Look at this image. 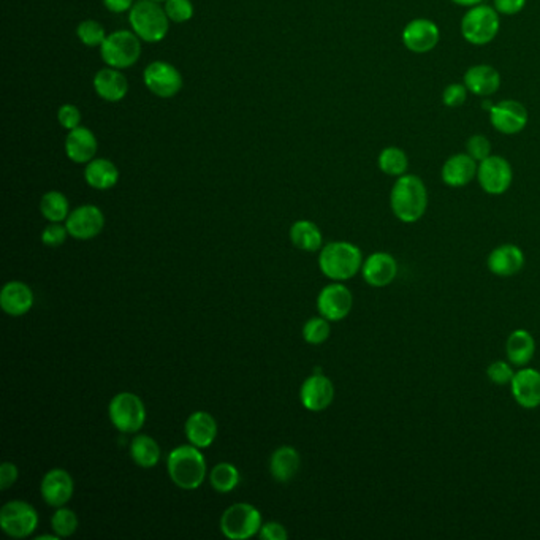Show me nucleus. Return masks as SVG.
<instances>
[{
    "instance_id": "obj_1",
    "label": "nucleus",
    "mask_w": 540,
    "mask_h": 540,
    "mask_svg": "<svg viewBox=\"0 0 540 540\" xmlns=\"http://www.w3.org/2000/svg\"><path fill=\"white\" fill-rule=\"evenodd\" d=\"M390 206L393 214L405 224H413L420 220L428 208L425 182L415 174L399 176L391 189Z\"/></svg>"
},
{
    "instance_id": "obj_2",
    "label": "nucleus",
    "mask_w": 540,
    "mask_h": 540,
    "mask_svg": "<svg viewBox=\"0 0 540 540\" xmlns=\"http://www.w3.org/2000/svg\"><path fill=\"white\" fill-rule=\"evenodd\" d=\"M173 483L182 490H196L206 477V461L196 445H180L166 459Z\"/></svg>"
},
{
    "instance_id": "obj_3",
    "label": "nucleus",
    "mask_w": 540,
    "mask_h": 540,
    "mask_svg": "<svg viewBox=\"0 0 540 540\" xmlns=\"http://www.w3.org/2000/svg\"><path fill=\"white\" fill-rule=\"evenodd\" d=\"M319 265L327 278L347 281L361 270L363 256L360 249L352 243L335 241L320 251Z\"/></svg>"
},
{
    "instance_id": "obj_4",
    "label": "nucleus",
    "mask_w": 540,
    "mask_h": 540,
    "mask_svg": "<svg viewBox=\"0 0 540 540\" xmlns=\"http://www.w3.org/2000/svg\"><path fill=\"white\" fill-rule=\"evenodd\" d=\"M130 27L146 43H158L166 37L170 19L166 8L154 0H138L128 12Z\"/></svg>"
},
{
    "instance_id": "obj_5",
    "label": "nucleus",
    "mask_w": 540,
    "mask_h": 540,
    "mask_svg": "<svg viewBox=\"0 0 540 540\" xmlns=\"http://www.w3.org/2000/svg\"><path fill=\"white\" fill-rule=\"evenodd\" d=\"M142 56V40L132 30H116L100 46V58L108 67L126 70L134 67Z\"/></svg>"
},
{
    "instance_id": "obj_6",
    "label": "nucleus",
    "mask_w": 540,
    "mask_h": 540,
    "mask_svg": "<svg viewBox=\"0 0 540 540\" xmlns=\"http://www.w3.org/2000/svg\"><path fill=\"white\" fill-rule=\"evenodd\" d=\"M499 13L496 8L477 5L466 13L461 21V34L471 45H487L499 32Z\"/></svg>"
},
{
    "instance_id": "obj_7",
    "label": "nucleus",
    "mask_w": 540,
    "mask_h": 540,
    "mask_svg": "<svg viewBox=\"0 0 540 540\" xmlns=\"http://www.w3.org/2000/svg\"><path fill=\"white\" fill-rule=\"evenodd\" d=\"M262 528V515L251 504L230 505L220 518V529L227 539L244 540L256 536Z\"/></svg>"
},
{
    "instance_id": "obj_8",
    "label": "nucleus",
    "mask_w": 540,
    "mask_h": 540,
    "mask_svg": "<svg viewBox=\"0 0 540 540\" xmlns=\"http://www.w3.org/2000/svg\"><path fill=\"white\" fill-rule=\"evenodd\" d=\"M110 420L120 433H136L146 421V409L135 393L116 395L108 407Z\"/></svg>"
},
{
    "instance_id": "obj_9",
    "label": "nucleus",
    "mask_w": 540,
    "mask_h": 540,
    "mask_svg": "<svg viewBox=\"0 0 540 540\" xmlns=\"http://www.w3.org/2000/svg\"><path fill=\"white\" fill-rule=\"evenodd\" d=\"M37 526V511L26 501H10L0 509V528L13 539L29 537Z\"/></svg>"
},
{
    "instance_id": "obj_10",
    "label": "nucleus",
    "mask_w": 540,
    "mask_h": 540,
    "mask_svg": "<svg viewBox=\"0 0 540 540\" xmlns=\"http://www.w3.org/2000/svg\"><path fill=\"white\" fill-rule=\"evenodd\" d=\"M143 81L150 94L160 98H172L182 89L180 70L166 60H154L143 72Z\"/></svg>"
},
{
    "instance_id": "obj_11",
    "label": "nucleus",
    "mask_w": 540,
    "mask_h": 540,
    "mask_svg": "<svg viewBox=\"0 0 540 540\" xmlns=\"http://www.w3.org/2000/svg\"><path fill=\"white\" fill-rule=\"evenodd\" d=\"M477 180L481 188L490 196H503L512 186L513 172L507 160L499 156H490L482 160L477 170Z\"/></svg>"
},
{
    "instance_id": "obj_12",
    "label": "nucleus",
    "mask_w": 540,
    "mask_h": 540,
    "mask_svg": "<svg viewBox=\"0 0 540 540\" xmlns=\"http://www.w3.org/2000/svg\"><path fill=\"white\" fill-rule=\"evenodd\" d=\"M105 216L94 204H83L68 214L66 220L68 235L75 240H92L104 230Z\"/></svg>"
},
{
    "instance_id": "obj_13",
    "label": "nucleus",
    "mask_w": 540,
    "mask_h": 540,
    "mask_svg": "<svg viewBox=\"0 0 540 540\" xmlns=\"http://www.w3.org/2000/svg\"><path fill=\"white\" fill-rule=\"evenodd\" d=\"M352 292L343 284H330L323 287L317 298L319 312L330 322L345 319L352 311Z\"/></svg>"
},
{
    "instance_id": "obj_14",
    "label": "nucleus",
    "mask_w": 540,
    "mask_h": 540,
    "mask_svg": "<svg viewBox=\"0 0 540 540\" xmlns=\"http://www.w3.org/2000/svg\"><path fill=\"white\" fill-rule=\"evenodd\" d=\"M491 126L504 135L520 134L528 124V110L517 100H503L491 108Z\"/></svg>"
},
{
    "instance_id": "obj_15",
    "label": "nucleus",
    "mask_w": 540,
    "mask_h": 540,
    "mask_svg": "<svg viewBox=\"0 0 540 540\" xmlns=\"http://www.w3.org/2000/svg\"><path fill=\"white\" fill-rule=\"evenodd\" d=\"M441 38L439 27L429 19H413L403 30V43L409 51L425 54L433 51Z\"/></svg>"
},
{
    "instance_id": "obj_16",
    "label": "nucleus",
    "mask_w": 540,
    "mask_h": 540,
    "mask_svg": "<svg viewBox=\"0 0 540 540\" xmlns=\"http://www.w3.org/2000/svg\"><path fill=\"white\" fill-rule=\"evenodd\" d=\"M335 398V387L328 377L317 373L308 377L301 385V405L308 411L320 413L325 411L333 403Z\"/></svg>"
},
{
    "instance_id": "obj_17",
    "label": "nucleus",
    "mask_w": 540,
    "mask_h": 540,
    "mask_svg": "<svg viewBox=\"0 0 540 540\" xmlns=\"http://www.w3.org/2000/svg\"><path fill=\"white\" fill-rule=\"evenodd\" d=\"M75 491V483L72 475L64 469H51L45 474L42 481V496L45 503L51 507H64L72 499Z\"/></svg>"
},
{
    "instance_id": "obj_18",
    "label": "nucleus",
    "mask_w": 540,
    "mask_h": 540,
    "mask_svg": "<svg viewBox=\"0 0 540 540\" xmlns=\"http://www.w3.org/2000/svg\"><path fill=\"white\" fill-rule=\"evenodd\" d=\"M64 150H66L67 158L73 164L86 166L92 158H96V154H97V136L90 128L80 126L68 132L66 143H64Z\"/></svg>"
},
{
    "instance_id": "obj_19",
    "label": "nucleus",
    "mask_w": 540,
    "mask_h": 540,
    "mask_svg": "<svg viewBox=\"0 0 540 540\" xmlns=\"http://www.w3.org/2000/svg\"><path fill=\"white\" fill-rule=\"evenodd\" d=\"M361 274L371 287H387L398 276V262L387 252H375L363 262Z\"/></svg>"
},
{
    "instance_id": "obj_20",
    "label": "nucleus",
    "mask_w": 540,
    "mask_h": 540,
    "mask_svg": "<svg viewBox=\"0 0 540 540\" xmlns=\"http://www.w3.org/2000/svg\"><path fill=\"white\" fill-rule=\"evenodd\" d=\"M512 395L525 409L540 405V373L537 369L523 368L515 373L511 382Z\"/></svg>"
},
{
    "instance_id": "obj_21",
    "label": "nucleus",
    "mask_w": 540,
    "mask_h": 540,
    "mask_svg": "<svg viewBox=\"0 0 540 540\" xmlns=\"http://www.w3.org/2000/svg\"><path fill=\"white\" fill-rule=\"evenodd\" d=\"M488 268L499 278H512L523 270L525 254L515 244H503L488 256Z\"/></svg>"
},
{
    "instance_id": "obj_22",
    "label": "nucleus",
    "mask_w": 540,
    "mask_h": 540,
    "mask_svg": "<svg viewBox=\"0 0 540 540\" xmlns=\"http://www.w3.org/2000/svg\"><path fill=\"white\" fill-rule=\"evenodd\" d=\"M94 89L102 100L116 104L127 96V78L118 68H100L94 76Z\"/></svg>"
},
{
    "instance_id": "obj_23",
    "label": "nucleus",
    "mask_w": 540,
    "mask_h": 540,
    "mask_svg": "<svg viewBox=\"0 0 540 540\" xmlns=\"http://www.w3.org/2000/svg\"><path fill=\"white\" fill-rule=\"evenodd\" d=\"M0 306L12 317L27 314L34 306V293L21 281H10L0 292Z\"/></svg>"
},
{
    "instance_id": "obj_24",
    "label": "nucleus",
    "mask_w": 540,
    "mask_h": 540,
    "mask_svg": "<svg viewBox=\"0 0 540 540\" xmlns=\"http://www.w3.org/2000/svg\"><path fill=\"white\" fill-rule=\"evenodd\" d=\"M477 160L469 154H455L443 166V181L451 188H463L477 176Z\"/></svg>"
},
{
    "instance_id": "obj_25",
    "label": "nucleus",
    "mask_w": 540,
    "mask_h": 540,
    "mask_svg": "<svg viewBox=\"0 0 540 540\" xmlns=\"http://www.w3.org/2000/svg\"><path fill=\"white\" fill-rule=\"evenodd\" d=\"M186 436L189 443L198 449H206L214 443L218 436V423L214 417L208 413H194L186 421Z\"/></svg>"
},
{
    "instance_id": "obj_26",
    "label": "nucleus",
    "mask_w": 540,
    "mask_h": 540,
    "mask_svg": "<svg viewBox=\"0 0 540 540\" xmlns=\"http://www.w3.org/2000/svg\"><path fill=\"white\" fill-rule=\"evenodd\" d=\"M465 86L475 96H493L501 86V75L491 66H474L466 72Z\"/></svg>"
},
{
    "instance_id": "obj_27",
    "label": "nucleus",
    "mask_w": 540,
    "mask_h": 540,
    "mask_svg": "<svg viewBox=\"0 0 540 540\" xmlns=\"http://www.w3.org/2000/svg\"><path fill=\"white\" fill-rule=\"evenodd\" d=\"M84 180L92 189L108 190L118 184L120 170L108 158H92L84 168Z\"/></svg>"
},
{
    "instance_id": "obj_28",
    "label": "nucleus",
    "mask_w": 540,
    "mask_h": 540,
    "mask_svg": "<svg viewBox=\"0 0 540 540\" xmlns=\"http://www.w3.org/2000/svg\"><path fill=\"white\" fill-rule=\"evenodd\" d=\"M507 359L513 366L523 368L533 360L536 353V341L534 336L526 330H515L507 339Z\"/></svg>"
},
{
    "instance_id": "obj_29",
    "label": "nucleus",
    "mask_w": 540,
    "mask_h": 540,
    "mask_svg": "<svg viewBox=\"0 0 540 540\" xmlns=\"http://www.w3.org/2000/svg\"><path fill=\"white\" fill-rule=\"evenodd\" d=\"M300 469V455L293 447L284 445L271 455L270 471L274 481L290 482Z\"/></svg>"
},
{
    "instance_id": "obj_30",
    "label": "nucleus",
    "mask_w": 540,
    "mask_h": 540,
    "mask_svg": "<svg viewBox=\"0 0 540 540\" xmlns=\"http://www.w3.org/2000/svg\"><path fill=\"white\" fill-rule=\"evenodd\" d=\"M290 240L297 248L315 252L322 248V232L311 220H298L290 228Z\"/></svg>"
},
{
    "instance_id": "obj_31",
    "label": "nucleus",
    "mask_w": 540,
    "mask_h": 540,
    "mask_svg": "<svg viewBox=\"0 0 540 540\" xmlns=\"http://www.w3.org/2000/svg\"><path fill=\"white\" fill-rule=\"evenodd\" d=\"M130 455L140 467H154L160 459V447L150 436H136L130 444Z\"/></svg>"
},
{
    "instance_id": "obj_32",
    "label": "nucleus",
    "mask_w": 540,
    "mask_h": 540,
    "mask_svg": "<svg viewBox=\"0 0 540 540\" xmlns=\"http://www.w3.org/2000/svg\"><path fill=\"white\" fill-rule=\"evenodd\" d=\"M40 211L43 218L50 222H64L67 220L70 214V204L67 197L64 196L59 190L46 192L45 196L40 200Z\"/></svg>"
},
{
    "instance_id": "obj_33",
    "label": "nucleus",
    "mask_w": 540,
    "mask_h": 540,
    "mask_svg": "<svg viewBox=\"0 0 540 540\" xmlns=\"http://www.w3.org/2000/svg\"><path fill=\"white\" fill-rule=\"evenodd\" d=\"M211 487L219 493H230L240 483V473L230 463H219L210 474Z\"/></svg>"
},
{
    "instance_id": "obj_34",
    "label": "nucleus",
    "mask_w": 540,
    "mask_h": 540,
    "mask_svg": "<svg viewBox=\"0 0 540 540\" xmlns=\"http://www.w3.org/2000/svg\"><path fill=\"white\" fill-rule=\"evenodd\" d=\"M409 158L405 152L399 148H385L379 156V168L389 176H403L407 172Z\"/></svg>"
},
{
    "instance_id": "obj_35",
    "label": "nucleus",
    "mask_w": 540,
    "mask_h": 540,
    "mask_svg": "<svg viewBox=\"0 0 540 540\" xmlns=\"http://www.w3.org/2000/svg\"><path fill=\"white\" fill-rule=\"evenodd\" d=\"M76 35H78L80 42L83 45L89 46V48L102 46V43L105 42V38L108 37L105 27L98 23V21H96V19H86L83 23L78 24Z\"/></svg>"
},
{
    "instance_id": "obj_36",
    "label": "nucleus",
    "mask_w": 540,
    "mask_h": 540,
    "mask_svg": "<svg viewBox=\"0 0 540 540\" xmlns=\"http://www.w3.org/2000/svg\"><path fill=\"white\" fill-rule=\"evenodd\" d=\"M330 320L325 317L309 319L303 328V338L309 344L319 345L330 338Z\"/></svg>"
},
{
    "instance_id": "obj_37",
    "label": "nucleus",
    "mask_w": 540,
    "mask_h": 540,
    "mask_svg": "<svg viewBox=\"0 0 540 540\" xmlns=\"http://www.w3.org/2000/svg\"><path fill=\"white\" fill-rule=\"evenodd\" d=\"M51 528L54 534L59 537H70L78 529V517L67 507H59L51 518Z\"/></svg>"
},
{
    "instance_id": "obj_38",
    "label": "nucleus",
    "mask_w": 540,
    "mask_h": 540,
    "mask_svg": "<svg viewBox=\"0 0 540 540\" xmlns=\"http://www.w3.org/2000/svg\"><path fill=\"white\" fill-rule=\"evenodd\" d=\"M168 19L176 24L188 23L194 16V4L190 0H166Z\"/></svg>"
},
{
    "instance_id": "obj_39",
    "label": "nucleus",
    "mask_w": 540,
    "mask_h": 540,
    "mask_svg": "<svg viewBox=\"0 0 540 540\" xmlns=\"http://www.w3.org/2000/svg\"><path fill=\"white\" fill-rule=\"evenodd\" d=\"M512 366L513 365H512L511 361L509 363H505V361L491 363L487 369L488 379L491 382L496 383V385H507V383H511L513 375H515Z\"/></svg>"
},
{
    "instance_id": "obj_40",
    "label": "nucleus",
    "mask_w": 540,
    "mask_h": 540,
    "mask_svg": "<svg viewBox=\"0 0 540 540\" xmlns=\"http://www.w3.org/2000/svg\"><path fill=\"white\" fill-rule=\"evenodd\" d=\"M466 150H467V154L477 162H482L491 156V144L488 142L487 136L483 135L471 136L467 140Z\"/></svg>"
},
{
    "instance_id": "obj_41",
    "label": "nucleus",
    "mask_w": 540,
    "mask_h": 540,
    "mask_svg": "<svg viewBox=\"0 0 540 540\" xmlns=\"http://www.w3.org/2000/svg\"><path fill=\"white\" fill-rule=\"evenodd\" d=\"M58 120H59L60 127L70 132L81 126V112L75 105L66 104V105L60 106L59 112H58Z\"/></svg>"
},
{
    "instance_id": "obj_42",
    "label": "nucleus",
    "mask_w": 540,
    "mask_h": 540,
    "mask_svg": "<svg viewBox=\"0 0 540 540\" xmlns=\"http://www.w3.org/2000/svg\"><path fill=\"white\" fill-rule=\"evenodd\" d=\"M67 227L62 226L60 222H51L42 233V241L48 248H58L67 240Z\"/></svg>"
},
{
    "instance_id": "obj_43",
    "label": "nucleus",
    "mask_w": 540,
    "mask_h": 540,
    "mask_svg": "<svg viewBox=\"0 0 540 540\" xmlns=\"http://www.w3.org/2000/svg\"><path fill=\"white\" fill-rule=\"evenodd\" d=\"M466 97H467V88H466L465 84H451V86H447L445 90H444V105L457 108V106H461L465 104Z\"/></svg>"
},
{
    "instance_id": "obj_44",
    "label": "nucleus",
    "mask_w": 540,
    "mask_h": 540,
    "mask_svg": "<svg viewBox=\"0 0 540 540\" xmlns=\"http://www.w3.org/2000/svg\"><path fill=\"white\" fill-rule=\"evenodd\" d=\"M258 536L263 540H285L289 537L284 526L279 525L276 521H270V523L262 525L260 531H258Z\"/></svg>"
},
{
    "instance_id": "obj_45",
    "label": "nucleus",
    "mask_w": 540,
    "mask_h": 540,
    "mask_svg": "<svg viewBox=\"0 0 540 540\" xmlns=\"http://www.w3.org/2000/svg\"><path fill=\"white\" fill-rule=\"evenodd\" d=\"M525 5L526 0H495L496 12L499 15H517Z\"/></svg>"
},
{
    "instance_id": "obj_46",
    "label": "nucleus",
    "mask_w": 540,
    "mask_h": 540,
    "mask_svg": "<svg viewBox=\"0 0 540 540\" xmlns=\"http://www.w3.org/2000/svg\"><path fill=\"white\" fill-rule=\"evenodd\" d=\"M18 481V467L13 463L5 461L0 466V488L5 491Z\"/></svg>"
},
{
    "instance_id": "obj_47",
    "label": "nucleus",
    "mask_w": 540,
    "mask_h": 540,
    "mask_svg": "<svg viewBox=\"0 0 540 540\" xmlns=\"http://www.w3.org/2000/svg\"><path fill=\"white\" fill-rule=\"evenodd\" d=\"M104 5H105L108 12H112L114 15H120V13H126L130 12L134 7V0H102Z\"/></svg>"
},
{
    "instance_id": "obj_48",
    "label": "nucleus",
    "mask_w": 540,
    "mask_h": 540,
    "mask_svg": "<svg viewBox=\"0 0 540 540\" xmlns=\"http://www.w3.org/2000/svg\"><path fill=\"white\" fill-rule=\"evenodd\" d=\"M451 2H455L457 5H461V7H477V5H481L483 0H451Z\"/></svg>"
},
{
    "instance_id": "obj_49",
    "label": "nucleus",
    "mask_w": 540,
    "mask_h": 540,
    "mask_svg": "<svg viewBox=\"0 0 540 540\" xmlns=\"http://www.w3.org/2000/svg\"><path fill=\"white\" fill-rule=\"evenodd\" d=\"M154 2H166V0H154Z\"/></svg>"
}]
</instances>
